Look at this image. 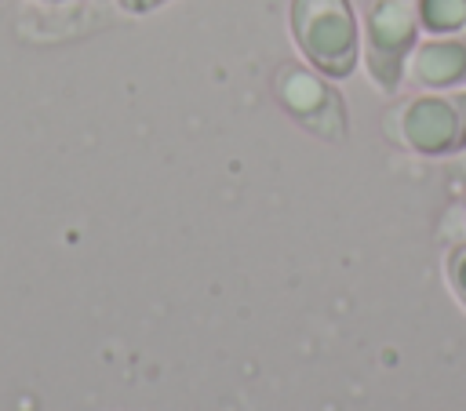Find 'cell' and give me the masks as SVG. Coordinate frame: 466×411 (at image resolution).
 Here are the masks:
<instances>
[{
  "label": "cell",
  "mask_w": 466,
  "mask_h": 411,
  "mask_svg": "<svg viewBox=\"0 0 466 411\" xmlns=\"http://www.w3.org/2000/svg\"><path fill=\"white\" fill-rule=\"evenodd\" d=\"M419 11L415 0H371L364 15V62L379 91L393 95L404 80L408 58L415 51Z\"/></svg>",
  "instance_id": "obj_3"
},
{
  "label": "cell",
  "mask_w": 466,
  "mask_h": 411,
  "mask_svg": "<svg viewBox=\"0 0 466 411\" xmlns=\"http://www.w3.org/2000/svg\"><path fill=\"white\" fill-rule=\"evenodd\" d=\"M386 135L419 156H451L466 149V91L415 95L382 120Z\"/></svg>",
  "instance_id": "obj_2"
},
{
  "label": "cell",
  "mask_w": 466,
  "mask_h": 411,
  "mask_svg": "<svg viewBox=\"0 0 466 411\" xmlns=\"http://www.w3.org/2000/svg\"><path fill=\"white\" fill-rule=\"evenodd\" d=\"M404 73L415 87H426V91L466 84V36H437L419 44Z\"/></svg>",
  "instance_id": "obj_5"
},
{
  "label": "cell",
  "mask_w": 466,
  "mask_h": 411,
  "mask_svg": "<svg viewBox=\"0 0 466 411\" xmlns=\"http://www.w3.org/2000/svg\"><path fill=\"white\" fill-rule=\"evenodd\" d=\"M273 98L313 138L342 142L346 131H350V116H346L342 95L313 65H299V62L277 65V73H273Z\"/></svg>",
  "instance_id": "obj_4"
},
{
  "label": "cell",
  "mask_w": 466,
  "mask_h": 411,
  "mask_svg": "<svg viewBox=\"0 0 466 411\" xmlns=\"http://www.w3.org/2000/svg\"><path fill=\"white\" fill-rule=\"evenodd\" d=\"M444 233H459V236L466 240V193H462V200L448 211V218H444Z\"/></svg>",
  "instance_id": "obj_8"
},
{
  "label": "cell",
  "mask_w": 466,
  "mask_h": 411,
  "mask_svg": "<svg viewBox=\"0 0 466 411\" xmlns=\"http://www.w3.org/2000/svg\"><path fill=\"white\" fill-rule=\"evenodd\" d=\"M462 153H466V149H462ZM462 167H466V156H462Z\"/></svg>",
  "instance_id": "obj_11"
},
{
  "label": "cell",
  "mask_w": 466,
  "mask_h": 411,
  "mask_svg": "<svg viewBox=\"0 0 466 411\" xmlns=\"http://www.w3.org/2000/svg\"><path fill=\"white\" fill-rule=\"evenodd\" d=\"M40 4H66V0H40Z\"/></svg>",
  "instance_id": "obj_10"
},
{
  "label": "cell",
  "mask_w": 466,
  "mask_h": 411,
  "mask_svg": "<svg viewBox=\"0 0 466 411\" xmlns=\"http://www.w3.org/2000/svg\"><path fill=\"white\" fill-rule=\"evenodd\" d=\"M164 4H167V0H116V7L127 11V15H149V11L164 7Z\"/></svg>",
  "instance_id": "obj_9"
},
{
  "label": "cell",
  "mask_w": 466,
  "mask_h": 411,
  "mask_svg": "<svg viewBox=\"0 0 466 411\" xmlns=\"http://www.w3.org/2000/svg\"><path fill=\"white\" fill-rule=\"evenodd\" d=\"M291 36L302 58L328 80H346L360 58V29L350 0H291Z\"/></svg>",
  "instance_id": "obj_1"
},
{
  "label": "cell",
  "mask_w": 466,
  "mask_h": 411,
  "mask_svg": "<svg viewBox=\"0 0 466 411\" xmlns=\"http://www.w3.org/2000/svg\"><path fill=\"white\" fill-rule=\"evenodd\" d=\"M419 25L433 36H459L466 33V0H415Z\"/></svg>",
  "instance_id": "obj_6"
},
{
  "label": "cell",
  "mask_w": 466,
  "mask_h": 411,
  "mask_svg": "<svg viewBox=\"0 0 466 411\" xmlns=\"http://www.w3.org/2000/svg\"><path fill=\"white\" fill-rule=\"evenodd\" d=\"M444 273H448V284H451L455 298H459V302L466 306V240L451 247V255H448V266H444Z\"/></svg>",
  "instance_id": "obj_7"
}]
</instances>
